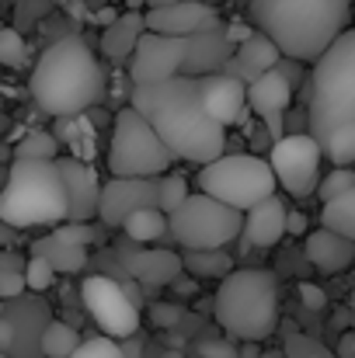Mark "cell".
Wrapping results in <instances>:
<instances>
[{
  "mask_svg": "<svg viewBox=\"0 0 355 358\" xmlns=\"http://www.w3.org/2000/svg\"><path fill=\"white\" fill-rule=\"evenodd\" d=\"M129 105L157 129V136L174 153V160L181 157L192 164H213L223 157L227 129L209 115L199 77L178 73L164 84L132 87Z\"/></svg>",
  "mask_w": 355,
  "mask_h": 358,
  "instance_id": "1",
  "label": "cell"
},
{
  "mask_svg": "<svg viewBox=\"0 0 355 358\" xmlns=\"http://www.w3.org/2000/svg\"><path fill=\"white\" fill-rule=\"evenodd\" d=\"M310 136L335 167L355 164V28H349L310 70Z\"/></svg>",
  "mask_w": 355,
  "mask_h": 358,
  "instance_id": "2",
  "label": "cell"
},
{
  "mask_svg": "<svg viewBox=\"0 0 355 358\" xmlns=\"http://www.w3.org/2000/svg\"><path fill=\"white\" fill-rule=\"evenodd\" d=\"M251 17L286 59L317 63L352 28V0H251Z\"/></svg>",
  "mask_w": 355,
  "mask_h": 358,
  "instance_id": "3",
  "label": "cell"
},
{
  "mask_svg": "<svg viewBox=\"0 0 355 358\" xmlns=\"http://www.w3.org/2000/svg\"><path fill=\"white\" fill-rule=\"evenodd\" d=\"M28 87L46 115L77 119L105 98V70L81 35H67L39 56Z\"/></svg>",
  "mask_w": 355,
  "mask_h": 358,
  "instance_id": "4",
  "label": "cell"
},
{
  "mask_svg": "<svg viewBox=\"0 0 355 358\" xmlns=\"http://www.w3.org/2000/svg\"><path fill=\"white\" fill-rule=\"evenodd\" d=\"M216 324L227 338L258 345L279 327V278L265 268H234L213 303Z\"/></svg>",
  "mask_w": 355,
  "mask_h": 358,
  "instance_id": "5",
  "label": "cell"
},
{
  "mask_svg": "<svg viewBox=\"0 0 355 358\" xmlns=\"http://www.w3.org/2000/svg\"><path fill=\"white\" fill-rule=\"evenodd\" d=\"M70 216V199L56 160H14L0 188V223L11 230L56 227Z\"/></svg>",
  "mask_w": 355,
  "mask_h": 358,
  "instance_id": "6",
  "label": "cell"
},
{
  "mask_svg": "<svg viewBox=\"0 0 355 358\" xmlns=\"http://www.w3.org/2000/svg\"><path fill=\"white\" fill-rule=\"evenodd\" d=\"M279 188L272 164L254 153H223L213 164H202L199 171V192L230 206L237 213L254 209L258 202L272 199Z\"/></svg>",
  "mask_w": 355,
  "mask_h": 358,
  "instance_id": "7",
  "label": "cell"
},
{
  "mask_svg": "<svg viewBox=\"0 0 355 358\" xmlns=\"http://www.w3.org/2000/svg\"><path fill=\"white\" fill-rule=\"evenodd\" d=\"M174 164V153L164 146L157 129L132 105H125L112 125L109 171L112 178H164Z\"/></svg>",
  "mask_w": 355,
  "mask_h": 358,
  "instance_id": "8",
  "label": "cell"
},
{
  "mask_svg": "<svg viewBox=\"0 0 355 358\" xmlns=\"http://www.w3.org/2000/svg\"><path fill=\"white\" fill-rule=\"evenodd\" d=\"M167 234L188 250H223L244 234V213L195 192L167 216Z\"/></svg>",
  "mask_w": 355,
  "mask_h": 358,
  "instance_id": "9",
  "label": "cell"
},
{
  "mask_svg": "<svg viewBox=\"0 0 355 358\" xmlns=\"http://www.w3.org/2000/svg\"><path fill=\"white\" fill-rule=\"evenodd\" d=\"M268 164H272V174H275L279 188H286V195H293V199L314 195L321 178H324V171H321L324 150L310 132L275 139L272 153H268Z\"/></svg>",
  "mask_w": 355,
  "mask_h": 358,
  "instance_id": "10",
  "label": "cell"
},
{
  "mask_svg": "<svg viewBox=\"0 0 355 358\" xmlns=\"http://www.w3.org/2000/svg\"><path fill=\"white\" fill-rule=\"evenodd\" d=\"M84 310L98 324L105 338H132L139 331V303L129 296L125 285H118L109 275H88L81 285Z\"/></svg>",
  "mask_w": 355,
  "mask_h": 358,
  "instance_id": "11",
  "label": "cell"
},
{
  "mask_svg": "<svg viewBox=\"0 0 355 358\" xmlns=\"http://www.w3.org/2000/svg\"><path fill=\"white\" fill-rule=\"evenodd\" d=\"M185 45L188 38H167V35L143 31V38L136 42V52L129 56L132 87H150V84H164L178 77L185 63Z\"/></svg>",
  "mask_w": 355,
  "mask_h": 358,
  "instance_id": "12",
  "label": "cell"
},
{
  "mask_svg": "<svg viewBox=\"0 0 355 358\" xmlns=\"http://www.w3.org/2000/svg\"><path fill=\"white\" fill-rule=\"evenodd\" d=\"M157 181L160 178H112V181H105L102 199H98V220L105 227H122L125 216H132L136 209L157 206Z\"/></svg>",
  "mask_w": 355,
  "mask_h": 358,
  "instance_id": "13",
  "label": "cell"
},
{
  "mask_svg": "<svg viewBox=\"0 0 355 358\" xmlns=\"http://www.w3.org/2000/svg\"><path fill=\"white\" fill-rule=\"evenodd\" d=\"M146 31L167 35V38H192L199 31H209L216 24V10L202 0H174L164 7H150L143 14Z\"/></svg>",
  "mask_w": 355,
  "mask_h": 358,
  "instance_id": "14",
  "label": "cell"
},
{
  "mask_svg": "<svg viewBox=\"0 0 355 358\" xmlns=\"http://www.w3.org/2000/svg\"><path fill=\"white\" fill-rule=\"evenodd\" d=\"M293 84L279 73V70H268L261 73L258 80L247 84V105L254 115H261V122L275 132V139H282V115L293 108Z\"/></svg>",
  "mask_w": 355,
  "mask_h": 358,
  "instance_id": "15",
  "label": "cell"
},
{
  "mask_svg": "<svg viewBox=\"0 0 355 358\" xmlns=\"http://www.w3.org/2000/svg\"><path fill=\"white\" fill-rule=\"evenodd\" d=\"M60 174H63V185H67V199H70V223H88L91 216H98V199H102V185H98V174L77 160V157H60L56 160Z\"/></svg>",
  "mask_w": 355,
  "mask_h": 358,
  "instance_id": "16",
  "label": "cell"
},
{
  "mask_svg": "<svg viewBox=\"0 0 355 358\" xmlns=\"http://www.w3.org/2000/svg\"><path fill=\"white\" fill-rule=\"evenodd\" d=\"M199 84H202V101H206L209 115L223 129L244 119V108H247V84L244 80H237L230 73H206V77H199Z\"/></svg>",
  "mask_w": 355,
  "mask_h": 358,
  "instance_id": "17",
  "label": "cell"
},
{
  "mask_svg": "<svg viewBox=\"0 0 355 358\" xmlns=\"http://www.w3.org/2000/svg\"><path fill=\"white\" fill-rule=\"evenodd\" d=\"M279 59H282L279 45H275L265 31H251L247 38H240V45L234 49V56L223 63L220 73H230V77H237V80L244 77V80L251 84V80H258L261 73L275 70Z\"/></svg>",
  "mask_w": 355,
  "mask_h": 358,
  "instance_id": "18",
  "label": "cell"
},
{
  "mask_svg": "<svg viewBox=\"0 0 355 358\" xmlns=\"http://www.w3.org/2000/svg\"><path fill=\"white\" fill-rule=\"evenodd\" d=\"M234 56V42L227 31H220L216 24L209 31H199L188 38L185 45V63H181V73L185 77H206V73H220L223 63Z\"/></svg>",
  "mask_w": 355,
  "mask_h": 358,
  "instance_id": "19",
  "label": "cell"
},
{
  "mask_svg": "<svg viewBox=\"0 0 355 358\" xmlns=\"http://www.w3.org/2000/svg\"><path fill=\"white\" fill-rule=\"evenodd\" d=\"M286 216H289V209L279 195L258 202L254 209L244 213V240L251 247H275L286 237Z\"/></svg>",
  "mask_w": 355,
  "mask_h": 358,
  "instance_id": "20",
  "label": "cell"
},
{
  "mask_svg": "<svg viewBox=\"0 0 355 358\" xmlns=\"http://www.w3.org/2000/svg\"><path fill=\"white\" fill-rule=\"evenodd\" d=\"M122 264L132 271V278H139L150 289L153 285H171L185 271L181 257L171 254V250H132V254L122 250Z\"/></svg>",
  "mask_w": 355,
  "mask_h": 358,
  "instance_id": "21",
  "label": "cell"
},
{
  "mask_svg": "<svg viewBox=\"0 0 355 358\" xmlns=\"http://www.w3.org/2000/svg\"><path fill=\"white\" fill-rule=\"evenodd\" d=\"M303 250H307V261H310L317 271H324V275H338V271H345L355 261L352 240L338 237V234H331V230H324V227L314 230V234H307Z\"/></svg>",
  "mask_w": 355,
  "mask_h": 358,
  "instance_id": "22",
  "label": "cell"
},
{
  "mask_svg": "<svg viewBox=\"0 0 355 358\" xmlns=\"http://www.w3.org/2000/svg\"><path fill=\"white\" fill-rule=\"evenodd\" d=\"M143 31H146L143 14L129 10V14L116 17V21L102 31V52H105V59H112V63H129V56L136 52V42L143 38Z\"/></svg>",
  "mask_w": 355,
  "mask_h": 358,
  "instance_id": "23",
  "label": "cell"
},
{
  "mask_svg": "<svg viewBox=\"0 0 355 358\" xmlns=\"http://www.w3.org/2000/svg\"><path fill=\"white\" fill-rule=\"evenodd\" d=\"M122 234H125V240H132V243H153V240H160L167 234V216L157 206L136 209L132 216H125Z\"/></svg>",
  "mask_w": 355,
  "mask_h": 358,
  "instance_id": "24",
  "label": "cell"
},
{
  "mask_svg": "<svg viewBox=\"0 0 355 358\" xmlns=\"http://www.w3.org/2000/svg\"><path fill=\"white\" fill-rule=\"evenodd\" d=\"M321 227L355 243V188L345 192L342 199H331L321 206Z\"/></svg>",
  "mask_w": 355,
  "mask_h": 358,
  "instance_id": "25",
  "label": "cell"
},
{
  "mask_svg": "<svg viewBox=\"0 0 355 358\" xmlns=\"http://www.w3.org/2000/svg\"><path fill=\"white\" fill-rule=\"evenodd\" d=\"M77 348H81V334L63 320H49L39 334V352L46 358H70Z\"/></svg>",
  "mask_w": 355,
  "mask_h": 358,
  "instance_id": "26",
  "label": "cell"
},
{
  "mask_svg": "<svg viewBox=\"0 0 355 358\" xmlns=\"http://www.w3.org/2000/svg\"><path fill=\"white\" fill-rule=\"evenodd\" d=\"M35 254H42L56 271H77V268H84V247L63 240L60 234H53L49 240H42V243L35 247Z\"/></svg>",
  "mask_w": 355,
  "mask_h": 358,
  "instance_id": "27",
  "label": "cell"
},
{
  "mask_svg": "<svg viewBox=\"0 0 355 358\" xmlns=\"http://www.w3.org/2000/svg\"><path fill=\"white\" fill-rule=\"evenodd\" d=\"M181 264H185V271H192L199 278H220V282L234 271V261L223 250H188V254H181Z\"/></svg>",
  "mask_w": 355,
  "mask_h": 358,
  "instance_id": "28",
  "label": "cell"
},
{
  "mask_svg": "<svg viewBox=\"0 0 355 358\" xmlns=\"http://www.w3.org/2000/svg\"><path fill=\"white\" fill-rule=\"evenodd\" d=\"M56 153H60V139H56L53 132L35 129V132H28V136L18 143V157H14V160H60Z\"/></svg>",
  "mask_w": 355,
  "mask_h": 358,
  "instance_id": "29",
  "label": "cell"
},
{
  "mask_svg": "<svg viewBox=\"0 0 355 358\" xmlns=\"http://www.w3.org/2000/svg\"><path fill=\"white\" fill-rule=\"evenodd\" d=\"M355 188V171L352 167H335V171H328L324 178H321V185H317V199H321V206L324 202H331V199H342L345 192H352Z\"/></svg>",
  "mask_w": 355,
  "mask_h": 358,
  "instance_id": "30",
  "label": "cell"
},
{
  "mask_svg": "<svg viewBox=\"0 0 355 358\" xmlns=\"http://www.w3.org/2000/svg\"><path fill=\"white\" fill-rule=\"evenodd\" d=\"M185 199H188V185H185L178 174H164V178L157 181V206H160L164 216H171Z\"/></svg>",
  "mask_w": 355,
  "mask_h": 358,
  "instance_id": "31",
  "label": "cell"
},
{
  "mask_svg": "<svg viewBox=\"0 0 355 358\" xmlns=\"http://www.w3.org/2000/svg\"><path fill=\"white\" fill-rule=\"evenodd\" d=\"M0 63L11 66V70L28 63V45H25V38L14 28H0Z\"/></svg>",
  "mask_w": 355,
  "mask_h": 358,
  "instance_id": "32",
  "label": "cell"
},
{
  "mask_svg": "<svg viewBox=\"0 0 355 358\" xmlns=\"http://www.w3.org/2000/svg\"><path fill=\"white\" fill-rule=\"evenodd\" d=\"M53 282H56V268H53L42 254H32V257L25 261V285L35 289V292H46Z\"/></svg>",
  "mask_w": 355,
  "mask_h": 358,
  "instance_id": "33",
  "label": "cell"
},
{
  "mask_svg": "<svg viewBox=\"0 0 355 358\" xmlns=\"http://www.w3.org/2000/svg\"><path fill=\"white\" fill-rule=\"evenodd\" d=\"M282 355L286 358H338V355H331L317 338H310V334H289Z\"/></svg>",
  "mask_w": 355,
  "mask_h": 358,
  "instance_id": "34",
  "label": "cell"
},
{
  "mask_svg": "<svg viewBox=\"0 0 355 358\" xmlns=\"http://www.w3.org/2000/svg\"><path fill=\"white\" fill-rule=\"evenodd\" d=\"M70 358H125V352H122V345H118L116 338H84L81 341V348L74 352Z\"/></svg>",
  "mask_w": 355,
  "mask_h": 358,
  "instance_id": "35",
  "label": "cell"
},
{
  "mask_svg": "<svg viewBox=\"0 0 355 358\" xmlns=\"http://www.w3.org/2000/svg\"><path fill=\"white\" fill-rule=\"evenodd\" d=\"M25 271L21 268H0V299H18L25 292Z\"/></svg>",
  "mask_w": 355,
  "mask_h": 358,
  "instance_id": "36",
  "label": "cell"
},
{
  "mask_svg": "<svg viewBox=\"0 0 355 358\" xmlns=\"http://www.w3.org/2000/svg\"><path fill=\"white\" fill-rule=\"evenodd\" d=\"M199 355L202 358H240V352H237V345L230 338H206L199 345Z\"/></svg>",
  "mask_w": 355,
  "mask_h": 358,
  "instance_id": "37",
  "label": "cell"
},
{
  "mask_svg": "<svg viewBox=\"0 0 355 358\" xmlns=\"http://www.w3.org/2000/svg\"><path fill=\"white\" fill-rule=\"evenodd\" d=\"M300 299H303V306L307 310H324L328 306V292L321 289V285H314V282H300Z\"/></svg>",
  "mask_w": 355,
  "mask_h": 358,
  "instance_id": "38",
  "label": "cell"
},
{
  "mask_svg": "<svg viewBox=\"0 0 355 358\" xmlns=\"http://www.w3.org/2000/svg\"><path fill=\"white\" fill-rule=\"evenodd\" d=\"M338 358H355V289H352V331L342 338V345H338Z\"/></svg>",
  "mask_w": 355,
  "mask_h": 358,
  "instance_id": "39",
  "label": "cell"
},
{
  "mask_svg": "<svg viewBox=\"0 0 355 358\" xmlns=\"http://www.w3.org/2000/svg\"><path fill=\"white\" fill-rule=\"evenodd\" d=\"M14 341H18V331H14V320H7V317H0V352H11V348H14Z\"/></svg>",
  "mask_w": 355,
  "mask_h": 358,
  "instance_id": "40",
  "label": "cell"
},
{
  "mask_svg": "<svg viewBox=\"0 0 355 358\" xmlns=\"http://www.w3.org/2000/svg\"><path fill=\"white\" fill-rule=\"evenodd\" d=\"M286 234H307V216L303 213H289L286 216Z\"/></svg>",
  "mask_w": 355,
  "mask_h": 358,
  "instance_id": "41",
  "label": "cell"
},
{
  "mask_svg": "<svg viewBox=\"0 0 355 358\" xmlns=\"http://www.w3.org/2000/svg\"><path fill=\"white\" fill-rule=\"evenodd\" d=\"M352 17H355V0H352Z\"/></svg>",
  "mask_w": 355,
  "mask_h": 358,
  "instance_id": "42",
  "label": "cell"
},
{
  "mask_svg": "<svg viewBox=\"0 0 355 358\" xmlns=\"http://www.w3.org/2000/svg\"><path fill=\"white\" fill-rule=\"evenodd\" d=\"M0 243H4V230H0Z\"/></svg>",
  "mask_w": 355,
  "mask_h": 358,
  "instance_id": "43",
  "label": "cell"
},
{
  "mask_svg": "<svg viewBox=\"0 0 355 358\" xmlns=\"http://www.w3.org/2000/svg\"><path fill=\"white\" fill-rule=\"evenodd\" d=\"M0 358H7V355H4V352H0Z\"/></svg>",
  "mask_w": 355,
  "mask_h": 358,
  "instance_id": "44",
  "label": "cell"
}]
</instances>
